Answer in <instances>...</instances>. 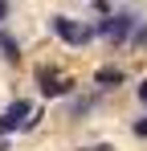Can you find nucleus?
<instances>
[{
    "label": "nucleus",
    "instance_id": "obj_1",
    "mask_svg": "<svg viewBox=\"0 0 147 151\" xmlns=\"http://www.w3.org/2000/svg\"><path fill=\"white\" fill-rule=\"evenodd\" d=\"M49 37L57 41V45H66V49H90L98 41V33H94V21H82V17H74V12H49Z\"/></svg>",
    "mask_w": 147,
    "mask_h": 151
},
{
    "label": "nucleus",
    "instance_id": "obj_2",
    "mask_svg": "<svg viewBox=\"0 0 147 151\" xmlns=\"http://www.w3.org/2000/svg\"><path fill=\"white\" fill-rule=\"evenodd\" d=\"M33 110H37V98H29V94H12V98L0 106V139H21V135H29Z\"/></svg>",
    "mask_w": 147,
    "mask_h": 151
},
{
    "label": "nucleus",
    "instance_id": "obj_3",
    "mask_svg": "<svg viewBox=\"0 0 147 151\" xmlns=\"http://www.w3.org/2000/svg\"><path fill=\"white\" fill-rule=\"evenodd\" d=\"M143 17L135 12V8H115L110 17H94V33H98V41H106V45H127L131 41V33H135V25H139Z\"/></svg>",
    "mask_w": 147,
    "mask_h": 151
},
{
    "label": "nucleus",
    "instance_id": "obj_4",
    "mask_svg": "<svg viewBox=\"0 0 147 151\" xmlns=\"http://www.w3.org/2000/svg\"><path fill=\"white\" fill-rule=\"evenodd\" d=\"M102 98H106V94H102V90H94V86H90V90L70 94V98H66V123H86L90 114H98V110H102Z\"/></svg>",
    "mask_w": 147,
    "mask_h": 151
},
{
    "label": "nucleus",
    "instance_id": "obj_5",
    "mask_svg": "<svg viewBox=\"0 0 147 151\" xmlns=\"http://www.w3.org/2000/svg\"><path fill=\"white\" fill-rule=\"evenodd\" d=\"M0 65L4 70H21L24 65V37L12 25H0Z\"/></svg>",
    "mask_w": 147,
    "mask_h": 151
},
{
    "label": "nucleus",
    "instance_id": "obj_6",
    "mask_svg": "<svg viewBox=\"0 0 147 151\" xmlns=\"http://www.w3.org/2000/svg\"><path fill=\"white\" fill-rule=\"evenodd\" d=\"M127 82H131V74L122 70L119 61H102V65H94V74H90V86L102 90V94L119 90V86H127Z\"/></svg>",
    "mask_w": 147,
    "mask_h": 151
},
{
    "label": "nucleus",
    "instance_id": "obj_7",
    "mask_svg": "<svg viewBox=\"0 0 147 151\" xmlns=\"http://www.w3.org/2000/svg\"><path fill=\"white\" fill-rule=\"evenodd\" d=\"M66 74V65L61 61H33V70H29V82H33V90L41 94V90H49L57 78Z\"/></svg>",
    "mask_w": 147,
    "mask_h": 151
},
{
    "label": "nucleus",
    "instance_id": "obj_8",
    "mask_svg": "<svg viewBox=\"0 0 147 151\" xmlns=\"http://www.w3.org/2000/svg\"><path fill=\"white\" fill-rule=\"evenodd\" d=\"M78 90H82V86H78V78H74V74H61L49 90H41L37 98H41V102H66L70 94H78Z\"/></svg>",
    "mask_w": 147,
    "mask_h": 151
},
{
    "label": "nucleus",
    "instance_id": "obj_9",
    "mask_svg": "<svg viewBox=\"0 0 147 151\" xmlns=\"http://www.w3.org/2000/svg\"><path fill=\"white\" fill-rule=\"evenodd\" d=\"M127 45H131L135 53L147 49V21H139V25H135V33H131V41H127Z\"/></svg>",
    "mask_w": 147,
    "mask_h": 151
},
{
    "label": "nucleus",
    "instance_id": "obj_10",
    "mask_svg": "<svg viewBox=\"0 0 147 151\" xmlns=\"http://www.w3.org/2000/svg\"><path fill=\"white\" fill-rule=\"evenodd\" d=\"M131 135H135L139 143H147V110L139 114V119H131Z\"/></svg>",
    "mask_w": 147,
    "mask_h": 151
},
{
    "label": "nucleus",
    "instance_id": "obj_11",
    "mask_svg": "<svg viewBox=\"0 0 147 151\" xmlns=\"http://www.w3.org/2000/svg\"><path fill=\"white\" fill-rule=\"evenodd\" d=\"M90 12L94 17H110L115 12V0H90Z\"/></svg>",
    "mask_w": 147,
    "mask_h": 151
},
{
    "label": "nucleus",
    "instance_id": "obj_12",
    "mask_svg": "<svg viewBox=\"0 0 147 151\" xmlns=\"http://www.w3.org/2000/svg\"><path fill=\"white\" fill-rule=\"evenodd\" d=\"M12 12H17V0H0V25H12Z\"/></svg>",
    "mask_w": 147,
    "mask_h": 151
},
{
    "label": "nucleus",
    "instance_id": "obj_13",
    "mask_svg": "<svg viewBox=\"0 0 147 151\" xmlns=\"http://www.w3.org/2000/svg\"><path fill=\"white\" fill-rule=\"evenodd\" d=\"M74 151H115V143H82V147H74Z\"/></svg>",
    "mask_w": 147,
    "mask_h": 151
},
{
    "label": "nucleus",
    "instance_id": "obj_14",
    "mask_svg": "<svg viewBox=\"0 0 147 151\" xmlns=\"http://www.w3.org/2000/svg\"><path fill=\"white\" fill-rule=\"evenodd\" d=\"M135 98H139V106H143V110H147V78H143V82H139V86H135Z\"/></svg>",
    "mask_w": 147,
    "mask_h": 151
},
{
    "label": "nucleus",
    "instance_id": "obj_15",
    "mask_svg": "<svg viewBox=\"0 0 147 151\" xmlns=\"http://www.w3.org/2000/svg\"><path fill=\"white\" fill-rule=\"evenodd\" d=\"M0 151H12V139H0Z\"/></svg>",
    "mask_w": 147,
    "mask_h": 151
},
{
    "label": "nucleus",
    "instance_id": "obj_16",
    "mask_svg": "<svg viewBox=\"0 0 147 151\" xmlns=\"http://www.w3.org/2000/svg\"><path fill=\"white\" fill-rule=\"evenodd\" d=\"M86 4H90V0H86Z\"/></svg>",
    "mask_w": 147,
    "mask_h": 151
}]
</instances>
